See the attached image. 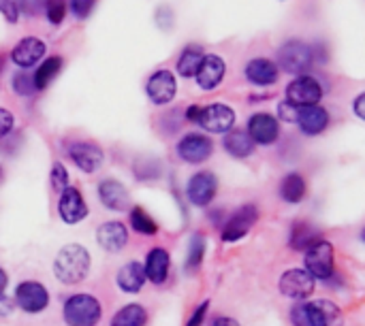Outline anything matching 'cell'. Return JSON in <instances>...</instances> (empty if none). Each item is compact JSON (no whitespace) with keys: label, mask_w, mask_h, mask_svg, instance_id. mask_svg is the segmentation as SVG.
I'll return each instance as SVG.
<instances>
[{"label":"cell","mask_w":365,"mask_h":326,"mask_svg":"<svg viewBox=\"0 0 365 326\" xmlns=\"http://www.w3.org/2000/svg\"><path fill=\"white\" fill-rule=\"evenodd\" d=\"M90 271V252L79 243L64 246L53 258V275L66 286H75L86 280Z\"/></svg>","instance_id":"1"},{"label":"cell","mask_w":365,"mask_h":326,"mask_svg":"<svg viewBox=\"0 0 365 326\" xmlns=\"http://www.w3.org/2000/svg\"><path fill=\"white\" fill-rule=\"evenodd\" d=\"M62 316L68 326H96L103 318V307L96 297L79 293L66 299Z\"/></svg>","instance_id":"2"},{"label":"cell","mask_w":365,"mask_h":326,"mask_svg":"<svg viewBox=\"0 0 365 326\" xmlns=\"http://www.w3.org/2000/svg\"><path fill=\"white\" fill-rule=\"evenodd\" d=\"M314 64V51L308 43L304 41H287L278 49V68L291 75H304L310 66Z\"/></svg>","instance_id":"3"},{"label":"cell","mask_w":365,"mask_h":326,"mask_svg":"<svg viewBox=\"0 0 365 326\" xmlns=\"http://www.w3.org/2000/svg\"><path fill=\"white\" fill-rule=\"evenodd\" d=\"M306 271L314 278V280H329L334 275V246L325 239L317 241L314 246H310L306 250Z\"/></svg>","instance_id":"4"},{"label":"cell","mask_w":365,"mask_h":326,"mask_svg":"<svg viewBox=\"0 0 365 326\" xmlns=\"http://www.w3.org/2000/svg\"><path fill=\"white\" fill-rule=\"evenodd\" d=\"M197 124L212 135H227L235 126V111L229 105L214 102V105L201 107Z\"/></svg>","instance_id":"5"},{"label":"cell","mask_w":365,"mask_h":326,"mask_svg":"<svg viewBox=\"0 0 365 326\" xmlns=\"http://www.w3.org/2000/svg\"><path fill=\"white\" fill-rule=\"evenodd\" d=\"M323 98V85L310 75H297L287 85V100L295 107H312Z\"/></svg>","instance_id":"6"},{"label":"cell","mask_w":365,"mask_h":326,"mask_svg":"<svg viewBox=\"0 0 365 326\" xmlns=\"http://www.w3.org/2000/svg\"><path fill=\"white\" fill-rule=\"evenodd\" d=\"M257 220H259L257 205H242L240 209H235L227 218V224L222 228V241L225 243H235V241L244 239L250 233V228L257 224Z\"/></svg>","instance_id":"7"},{"label":"cell","mask_w":365,"mask_h":326,"mask_svg":"<svg viewBox=\"0 0 365 326\" xmlns=\"http://www.w3.org/2000/svg\"><path fill=\"white\" fill-rule=\"evenodd\" d=\"M15 305L26 314H41L49 305V293L41 282H21L15 290Z\"/></svg>","instance_id":"8"},{"label":"cell","mask_w":365,"mask_h":326,"mask_svg":"<svg viewBox=\"0 0 365 326\" xmlns=\"http://www.w3.org/2000/svg\"><path fill=\"white\" fill-rule=\"evenodd\" d=\"M178 156L188 164H201L214 154V143L207 135L188 132L178 141Z\"/></svg>","instance_id":"9"},{"label":"cell","mask_w":365,"mask_h":326,"mask_svg":"<svg viewBox=\"0 0 365 326\" xmlns=\"http://www.w3.org/2000/svg\"><path fill=\"white\" fill-rule=\"evenodd\" d=\"M218 192V177L210 171L195 173L186 184V199L195 207H207Z\"/></svg>","instance_id":"10"},{"label":"cell","mask_w":365,"mask_h":326,"mask_svg":"<svg viewBox=\"0 0 365 326\" xmlns=\"http://www.w3.org/2000/svg\"><path fill=\"white\" fill-rule=\"evenodd\" d=\"M280 293L293 301H302L308 299L314 288H317V280L306 271V269H289L282 273L280 278Z\"/></svg>","instance_id":"11"},{"label":"cell","mask_w":365,"mask_h":326,"mask_svg":"<svg viewBox=\"0 0 365 326\" xmlns=\"http://www.w3.org/2000/svg\"><path fill=\"white\" fill-rule=\"evenodd\" d=\"M304 314L310 326H344L342 310L329 299L304 301Z\"/></svg>","instance_id":"12"},{"label":"cell","mask_w":365,"mask_h":326,"mask_svg":"<svg viewBox=\"0 0 365 326\" xmlns=\"http://www.w3.org/2000/svg\"><path fill=\"white\" fill-rule=\"evenodd\" d=\"M58 214L64 224H79L88 218V205L83 201V194L75 186H68L60 192Z\"/></svg>","instance_id":"13"},{"label":"cell","mask_w":365,"mask_h":326,"mask_svg":"<svg viewBox=\"0 0 365 326\" xmlns=\"http://www.w3.org/2000/svg\"><path fill=\"white\" fill-rule=\"evenodd\" d=\"M145 92H148V98L154 102V105H169L173 98H175V92H178V81H175V75L167 68H160L156 70L148 83H145Z\"/></svg>","instance_id":"14"},{"label":"cell","mask_w":365,"mask_h":326,"mask_svg":"<svg viewBox=\"0 0 365 326\" xmlns=\"http://www.w3.org/2000/svg\"><path fill=\"white\" fill-rule=\"evenodd\" d=\"M68 158L83 173H96L103 167V160H105L103 149L96 143H90V141H75L68 147Z\"/></svg>","instance_id":"15"},{"label":"cell","mask_w":365,"mask_h":326,"mask_svg":"<svg viewBox=\"0 0 365 326\" xmlns=\"http://www.w3.org/2000/svg\"><path fill=\"white\" fill-rule=\"evenodd\" d=\"M47 45L36 38V36H26L19 38L15 43V47L11 49V60L19 66V68H32L34 64H38L45 58Z\"/></svg>","instance_id":"16"},{"label":"cell","mask_w":365,"mask_h":326,"mask_svg":"<svg viewBox=\"0 0 365 326\" xmlns=\"http://www.w3.org/2000/svg\"><path fill=\"white\" fill-rule=\"evenodd\" d=\"M250 139L255 141V145H272L278 141L280 137V122L269 115V113H255L248 120V130Z\"/></svg>","instance_id":"17"},{"label":"cell","mask_w":365,"mask_h":326,"mask_svg":"<svg viewBox=\"0 0 365 326\" xmlns=\"http://www.w3.org/2000/svg\"><path fill=\"white\" fill-rule=\"evenodd\" d=\"M225 73H227L225 60L220 56H216V53H205L203 56V62H201V66H199V70L195 75L197 77V85L201 90H205V92L216 90L222 83Z\"/></svg>","instance_id":"18"},{"label":"cell","mask_w":365,"mask_h":326,"mask_svg":"<svg viewBox=\"0 0 365 326\" xmlns=\"http://www.w3.org/2000/svg\"><path fill=\"white\" fill-rule=\"evenodd\" d=\"M299 130L306 137H319L321 132L327 130L329 126V113L325 107L321 105H312V107H299L297 111V122Z\"/></svg>","instance_id":"19"},{"label":"cell","mask_w":365,"mask_h":326,"mask_svg":"<svg viewBox=\"0 0 365 326\" xmlns=\"http://www.w3.org/2000/svg\"><path fill=\"white\" fill-rule=\"evenodd\" d=\"M96 241L105 252L120 254L128 243V231L122 222H105L96 231Z\"/></svg>","instance_id":"20"},{"label":"cell","mask_w":365,"mask_h":326,"mask_svg":"<svg viewBox=\"0 0 365 326\" xmlns=\"http://www.w3.org/2000/svg\"><path fill=\"white\" fill-rule=\"evenodd\" d=\"M98 199L111 211H126L130 205V194L118 179H103L98 184Z\"/></svg>","instance_id":"21"},{"label":"cell","mask_w":365,"mask_h":326,"mask_svg":"<svg viewBox=\"0 0 365 326\" xmlns=\"http://www.w3.org/2000/svg\"><path fill=\"white\" fill-rule=\"evenodd\" d=\"M169 269H171V258L169 252L165 248H152L148 252L145 265H143V273L145 280H150L156 286H163L169 278Z\"/></svg>","instance_id":"22"},{"label":"cell","mask_w":365,"mask_h":326,"mask_svg":"<svg viewBox=\"0 0 365 326\" xmlns=\"http://www.w3.org/2000/svg\"><path fill=\"white\" fill-rule=\"evenodd\" d=\"M244 75H246V79H248L250 83L265 88V85H274V83L278 81L280 68H278L276 62L269 60V58H255V60H250V62L246 64Z\"/></svg>","instance_id":"23"},{"label":"cell","mask_w":365,"mask_h":326,"mask_svg":"<svg viewBox=\"0 0 365 326\" xmlns=\"http://www.w3.org/2000/svg\"><path fill=\"white\" fill-rule=\"evenodd\" d=\"M118 286L122 293L126 295H137L143 290L145 286V273H143V265L133 261V263H126L120 271H118V278H115Z\"/></svg>","instance_id":"24"},{"label":"cell","mask_w":365,"mask_h":326,"mask_svg":"<svg viewBox=\"0 0 365 326\" xmlns=\"http://www.w3.org/2000/svg\"><path fill=\"white\" fill-rule=\"evenodd\" d=\"M222 147L233 158H248L255 154V141L246 130H229L222 139Z\"/></svg>","instance_id":"25"},{"label":"cell","mask_w":365,"mask_h":326,"mask_svg":"<svg viewBox=\"0 0 365 326\" xmlns=\"http://www.w3.org/2000/svg\"><path fill=\"white\" fill-rule=\"evenodd\" d=\"M203 47L201 45H186L184 49H182V53H180V58H178V64H175V70H178V75L180 77H195L197 75V70H199V66H201V62H203Z\"/></svg>","instance_id":"26"},{"label":"cell","mask_w":365,"mask_h":326,"mask_svg":"<svg viewBox=\"0 0 365 326\" xmlns=\"http://www.w3.org/2000/svg\"><path fill=\"white\" fill-rule=\"evenodd\" d=\"M317 241H321V235L319 231L308 224V222H295L293 228H291V239H289V246L297 252H306L310 246H314Z\"/></svg>","instance_id":"27"},{"label":"cell","mask_w":365,"mask_h":326,"mask_svg":"<svg viewBox=\"0 0 365 326\" xmlns=\"http://www.w3.org/2000/svg\"><path fill=\"white\" fill-rule=\"evenodd\" d=\"M280 196L284 203L289 205H297L302 203V199L306 196V179L299 173H289L282 177L280 182Z\"/></svg>","instance_id":"28"},{"label":"cell","mask_w":365,"mask_h":326,"mask_svg":"<svg viewBox=\"0 0 365 326\" xmlns=\"http://www.w3.org/2000/svg\"><path fill=\"white\" fill-rule=\"evenodd\" d=\"M148 325V312L143 305L139 303H130L124 305L122 310H118V314L113 316L111 326H145Z\"/></svg>","instance_id":"29"},{"label":"cell","mask_w":365,"mask_h":326,"mask_svg":"<svg viewBox=\"0 0 365 326\" xmlns=\"http://www.w3.org/2000/svg\"><path fill=\"white\" fill-rule=\"evenodd\" d=\"M62 58L60 56H51V58H45L43 62H41V66L36 68V73H34V77H32V81H34V88L36 90H45L53 79H56V75L60 73V68H62Z\"/></svg>","instance_id":"30"},{"label":"cell","mask_w":365,"mask_h":326,"mask_svg":"<svg viewBox=\"0 0 365 326\" xmlns=\"http://www.w3.org/2000/svg\"><path fill=\"white\" fill-rule=\"evenodd\" d=\"M130 226H133V231H137L139 235H145V237H154L158 233V224L141 207L130 209Z\"/></svg>","instance_id":"31"},{"label":"cell","mask_w":365,"mask_h":326,"mask_svg":"<svg viewBox=\"0 0 365 326\" xmlns=\"http://www.w3.org/2000/svg\"><path fill=\"white\" fill-rule=\"evenodd\" d=\"M203 254H205V239L201 233H195L190 237V243H188V256H186V267L190 271L199 269L201 267V261H203Z\"/></svg>","instance_id":"32"},{"label":"cell","mask_w":365,"mask_h":326,"mask_svg":"<svg viewBox=\"0 0 365 326\" xmlns=\"http://www.w3.org/2000/svg\"><path fill=\"white\" fill-rule=\"evenodd\" d=\"M43 13L51 26H60L66 17V0H45Z\"/></svg>","instance_id":"33"},{"label":"cell","mask_w":365,"mask_h":326,"mask_svg":"<svg viewBox=\"0 0 365 326\" xmlns=\"http://www.w3.org/2000/svg\"><path fill=\"white\" fill-rule=\"evenodd\" d=\"M49 182H51V188L56 192H62V190H66L71 186L68 184V171H66V167L62 162H53L51 173H49Z\"/></svg>","instance_id":"34"},{"label":"cell","mask_w":365,"mask_h":326,"mask_svg":"<svg viewBox=\"0 0 365 326\" xmlns=\"http://www.w3.org/2000/svg\"><path fill=\"white\" fill-rule=\"evenodd\" d=\"M13 90H15V94H19V96H32V94L36 92L32 77L26 75V73L13 75Z\"/></svg>","instance_id":"35"},{"label":"cell","mask_w":365,"mask_h":326,"mask_svg":"<svg viewBox=\"0 0 365 326\" xmlns=\"http://www.w3.org/2000/svg\"><path fill=\"white\" fill-rule=\"evenodd\" d=\"M43 4H45V0H15V6H17L19 17L24 15L28 19L38 17L41 11H43Z\"/></svg>","instance_id":"36"},{"label":"cell","mask_w":365,"mask_h":326,"mask_svg":"<svg viewBox=\"0 0 365 326\" xmlns=\"http://www.w3.org/2000/svg\"><path fill=\"white\" fill-rule=\"evenodd\" d=\"M96 0H68L66 6H71V13L75 15V19H88L92 9H94Z\"/></svg>","instance_id":"37"},{"label":"cell","mask_w":365,"mask_h":326,"mask_svg":"<svg viewBox=\"0 0 365 326\" xmlns=\"http://www.w3.org/2000/svg\"><path fill=\"white\" fill-rule=\"evenodd\" d=\"M297 111H299V107L291 105L289 100H282V102L278 105V117H276V120L295 124V122H297Z\"/></svg>","instance_id":"38"},{"label":"cell","mask_w":365,"mask_h":326,"mask_svg":"<svg viewBox=\"0 0 365 326\" xmlns=\"http://www.w3.org/2000/svg\"><path fill=\"white\" fill-rule=\"evenodd\" d=\"M13 126H15V115L9 109L0 107V139L9 137L13 132Z\"/></svg>","instance_id":"39"},{"label":"cell","mask_w":365,"mask_h":326,"mask_svg":"<svg viewBox=\"0 0 365 326\" xmlns=\"http://www.w3.org/2000/svg\"><path fill=\"white\" fill-rule=\"evenodd\" d=\"M0 13L9 23H17L19 21V13L15 6V0H0Z\"/></svg>","instance_id":"40"},{"label":"cell","mask_w":365,"mask_h":326,"mask_svg":"<svg viewBox=\"0 0 365 326\" xmlns=\"http://www.w3.org/2000/svg\"><path fill=\"white\" fill-rule=\"evenodd\" d=\"M207 307H210V301H203L195 312H192V316H190V320L186 322V326H201L203 325V320H205V316H207Z\"/></svg>","instance_id":"41"},{"label":"cell","mask_w":365,"mask_h":326,"mask_svg":"<svg viewBox=\"0 0 365 326\" xmlns=\"http://www.w3.org/2000/svg\"><path fill=\"white\" fill-rule=\"evenodd\" d=\"M291 322H293V326H310L308 325V320H306L304 303H302V301L293 305V310H291Z\"/></svg>","instance_id":"42"},{"label":"cell","mask_w":365,"mask_h":326,"mask_svg":"<svg viewBox=\"0 0 365 326\" xmlns=\"http://www.w3.org/2000/svg\"><path fill=\"white\" fill-rule=\"evenodd\" d=\"M13 310H15V303H13L4 293H0V318L11 316V314H13Z\"/></svg>","instance_id":"43"},{"label":"cell","mask_w":365,"mask_h":326,"mask_svg":"<svg viewBox=\"0 0 365 326\" xmlns=\"http://www.w3.org/2000/svg\"><path fill=\"white\" fill-rule=\"evenodd\" d=\"M364 102H365V94L361 92L357 98H355V105H353V109H355V115L359 117V120H365V111H364Z\"/></svg>","instance_id":"44"},{"label":"cell","mask_w":365,"mask_h":326,"mask_svg":"<svg viewBox=\"0 0 365 326\" xmlns=\"http://www.w3.org/2000/svg\"><path fill=\"white\" fill-rule=\"evenodd\" d=\"M212 326H240L237 320H233V318H225V316H220V318H216Z\"/></svg>","instance_id":"45"},{"label":"cell","mask_w":365,"mask_h":326,"mask_svg":"<svg viewBox=\"0 0 365 326\" xmlns=\"http://www.w3.org/2000/svg\"><path fill=\"white\" fill-rule=\"evenodd\" d=\"M199 111H201V107H197V105L188 107V111H186V120H188V122H197V117H199Z\"/></svg>","instance_id":"46"},{"label":"cell","mask_w":365,"mask_h":326,"mask_svg":"<svg viewBox=\"0 0 365 326\" xmlns=\"http://www.w3.org/2000/svg\"><path fill=\"white\" fill-rule=\"evenodd\" d=\"M6 284H9V275L0 269V293H4V288H6Z\"/></svg>","instance_id":"47"},{"label":"cell","mask_w":365,"mask_h":326,"mask_svg":"<svg viewBox=\"0 0 365 326\" xmlns=\"http://www.w3.org/2000/svg\"><path fill=\"white\" fill-rule=\"evenodd\" d=\"M4 182V171H2V167H0V184Z\"/></svg>","instance_id":"48"}]
</instances>
